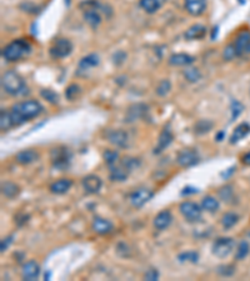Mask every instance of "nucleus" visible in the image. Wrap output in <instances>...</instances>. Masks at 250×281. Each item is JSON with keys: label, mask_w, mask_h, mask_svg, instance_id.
<instances>
[{"label": "nucleus", "mask_w": 250, "mask_h": 281, "mask_svg": "<svg viewBox=\"0 0 250 281\" xmlns=\"http://www.w3.org/2000/svg\"><path fill=\"white\" fill-rule=\"evenodd\" d=\"M198 193V189L192 186H187L184 187V190L182 191V195H190V194H196Z\"/></svg>", "instance_id": "47"}, {"label": "nucleus", "mask_w": 250, "mask_h": 281, "mask_svg": "<svg viewBox=\"0 0 250 281\" xmlns=\"http://www.w3.org/2000/svg\"><path fill=\"white\" fill-rule=\"evenodd\" d=\"M176 163L182 168H190L199 163V155L195 150L184 149L176 156Z\"/></svg>", "instance_id": "10"}, {"label": "nucleus", "mask_w": 250, "mask_h": 281, "mask_svg": "<svg viewBox=\"0 0 250 281\" xmlns=\"http://www.w3.org/2000/svg\"><path fill=\"white\" fill-rule=\"evenodd\" d=\"M31 52V45L30 43L25 40V39H17L9 43L5 48L3 49V58L9 63H14V61H19L20 59L25 58Z\"/></svg>", "instance_id": "3"}, {"label": "nucleus", "mask_w": 250, "mask_h": 281, "mask_svg": "<svg viewBox=\"0 0 250 281\" xmlns=\"http://www.w3.org/2000/svg\"><path fill=\"white\" fill-rule=\"evenodd\" d=\"M91 229L98 235H108L113 231L114 225L111 221L96 216V218H94L93 223H91Z\"/></svg>", "instance_id": "14"}, {"label": "nucleus", "mask_w": 250, "mask_h": 281, "mask_svg": "<svg viewBox=\"0 0 250 281\" xmlns=\"http://www.w3.org/2000/svg\"><path fill=\"white\" fill-rule=\"evenodd\" d=\"M120 163L123 164L130 173H132L133 170H137V169L140 166V160L133 156H125L123 160H120Z\"/></svg>", "instance_id": "33"}, {"label": "nucleus", "mask_w": 250, "mask_h": 281, "mask_svg": "<svg viewBox=\"0 0 250 281\" xmlns=\"http://www.w3.org/2000/svg\"><path fill=\"white\" fill-rule=\"evenodd\" d=\"M1 86L4 91L11 97H22L28 94V86L22 75L15 70H8L1 77Z\"/></svg>", "instance_id": "2"}, {"label": "nucleus", "mask_w": 250, "mask_h": 281, "mask_svg": "<svg viewBox=\"0 0 250 281\" xmlns=\"http://www.w3.org/2000/svg\"><path fill=\"white\" fill-rule=\"evenodd\" d=\"M148 113V106L144 104H135L132 105L127 111V122L133 123L137 122L138 119H141Z\"/></svg>", "instance_id": "21"}, {"label": "nucleus", "mask_w": 250, "mask_h": 281, "mask_svg": "<svg viewBox=\"0 0 250 281\" xmlns=\"http://www.w3.org/2000/svg\"><path fill=\"white\" fill-rule=\"evenodd\" d=\"M235 266L231 264H226V265H220V266L217 267V273L219 274L220 276L223 278H229V276H233L235 274Z\"/></svg>", "instance_id": "39"}, {"label": "nucleus", "mask_w": 250, "mask_h": 281, "mask_svg": "<svg viewBox=\"0 0 250 281\" xmlns=\"http://www.w3.org/2000/svg\"><path fill=\"white\" fill-rule=\"evenodd\" d=\"M184 5L192 17H200L206 10V0H184Z\"/></svg>", "instance_id": "15"}, {"label": "nucleus", "mask_w": 250, "mask_h": 281, "mask_svg": "<svg viewBox=\"0 0 250 281\" xmlns=\"http://www.w3.org/2000/svg\"><path fill=\"white\" fill-rule=\"evenodd\" d=\"M250 134V125L248 123H242L234 129L233 134L230 136V144H237L244 138H247Z\"/></svg>", "instance_id": "24"}, {"label": "nucleus", "mask_w": 250, "mask_h": 281, "mask_svg": "<svg viewBox=\"0 0 250 281\" xmlns=\"http://www.w3.org/2000/svg\"><path fill=\"white\" fill-rule=\"evenodd\" d=\"M244 110V106L240 104L239 102H231V120L237 119L239 116V114H242V111Z\"/></svg>", "instance_id": "43"}, {"label": "nucleus", "mask_w": 250, "mask_h": 281, "mask_svg": "<svg viewBox=\"0 0 250 281\" xmlns=\"http://www.w3.org/2000/svg\"><path fill=\"white\" fill-rule=\"evenodd\" d=\"M100 64V58L98 54L95 52H91V54H88L86 56L82 58V60L78 64V75H85V73L90 72L93 68H96V66Z\"/></svg>", "instance_id": "9"}, {"label": "nucleus", "mask_w": 250, "mask_h": 281, "mask_svg": "<svg viewBox=\"0 0 250 281\" xmlns=\"http://www.w3.org/2000/svg\"><path fill=\"white\" fill-rule=\"evenodd\" d=\"M239 221V215L235 214V212H226L224 214L223 218H222V225L225 230L231 229L233 226H235Z\"/></svg>", "instance_id": "29"}, {"label": "nucleus", "mask_w": 250, "mask_h": 281, "mask_svg": "<svg viewBox=\"0 0 250 281\" xmlns=\"http://www.w3.org/2000/svg\"><path fill=\"white\" fill-rule=\"evenodd\" d=\"M224 136H225V132L224 131H219L217 134V135H215V140L217 141H222L224 139Z\"/></svg>", "instance_id": "49"}, {"label": "nucleus", "mask_w": 250, "mask_h": 281, "mask_svg": "<svg viewBox=\"0 0 250 281\" xmlns=\"http://www.w3.org/2000/svg\"><path fill=\"white\" fill-rule=\"evenodd\" d=\"M250 44V30H242L237 35L235 40H234L233 45L235 48L238 56H242L247 54V49Z\"/></svg>", "instance_id": "13"}, {"label": "nucleus", "mask_w": 250, "mask_h": 281, "mask_svg": "<svg viewBox=\"0 0 250 281\" xmlns=\"http://www.w3.org/2000/svg\"><path fill=\"white\" fill-rule=\"evenodd\" d=\"M39 153L36 150L33 149H27V150H22L17 154L15 156V161H17L19 165H30V164L35 163L39 160Z\"/></svg>", "instance_id": "17"}, {"label": "nucleus", "mask_w": 250, "mask_h": 281, "mask_svg": "<svg viewBox=\"0 0 250 281\" xmlns=\"http://www.w3.org/2000/svg\"><path fill=\"white\" fill-rule=\"evenodd\" d=\"M73 51V43L66 38L56 39L49 49V54L53 59L59 60L69 56Z\"/></svg>", "instance_id": "4"}, {"label": "nucleus", "mask_w": 250, "mask_h": 281, "mask_svg": "<svg viewBox=\"0 0 250 281\" xmlns=\"http://www.w3.org/2000/svg\"><path fill=\"white\" fill-rule=\"evenodd\" d=\"M242 161H243V164H244V165H247V166H250V152H248L247 154H244V155H243V157H242Z\"/></svg>", "instance_id": "48"}, {"label": "nucleus", "mask_w": 250, "mask_h": 281, "mask_svg": "<svg viewBox=\"0 0 250 281\" xmlns=\"http://www.w3.org/2000/svg\"><path fill=\"white\" fill-rule=\"evenodd\" d=\"M43 105L36 100H27V102L14 104L10 109L11 118L15 127L35 119L43 113Z\"/></svg>", "instance_id": "1"}, {"label": "nucleus", "mask_w": 250, "mask_h": 281, "mask_svg": "<svg viewBox=\"0 0 250 281\" xmlns=\"http://www.w3.org/2000/svg\"><path fill=\"white\" fill-rule=\"evenodd\" d=\"M73 181L70 179H59L50 185V191L56 195H63L68 193V190L72 187Z\"/></svg>", "instance_id": "25"}, {"label": "nucleus", "mask_w": 250, "mask_h": 281, "mask_svg": "<svg viewBox=\"0 0 250 281\" xmlns=\"http://www.w3.org/2000/svg\"><path fill=\"white\" fill-rule=\"evenodd\" d=\"M154 196V193L149 189H145V187H140V189H138L135 190L134 193H132V195L129 196L130 204L133 205L134 207H141L151 200V198Z\"/></svg>", "instance_id": "8"}, {"label": "nucleus", "mask_w": 250, "mask_h": 281, "mask_svg": "<svg viewBox=\"0 0 250 281\" xmlns=\"http://www.w3.org/2000/svg\"><path fill=\"white\" fill-rule=\"evenodd\" d=\"M249 253H250L249 243H248V241H242V243L237 246V250H235V259H237L238 261H242V260H244L245 257L249 255Z\"/></svg>", "instance_id": "31"}, {"label": "nucleus", "mask_w": 250, "mask_h": 281, "mask_svg": "<svg viewBox=\"0 0 250 281\" xmlns=\"http://www.w3.org/2000/svg\"><path fill=\"white\" fill-rule=\"evenodd\" d=\"M170 90H171V83L168 79H164L158 84L155 93H157L159 97H167V95L170 93Z\"/></svg>", "instance_id": "35"}, {"label": "nucleus", "mask_w": 250, "mask_h": 281, "mask_svg": "<svg viewBox=\"0 0 250 281\" xmlns=\"http://www.w3.org/2000/svg\"><path fill=\"white\" fill-rule=\"evenodd\" d=\"M40 95L41 98H44V99L47 100L48 102H50V104L55 105L59 102L58 93H55V91L52 90V89H43V90L40 91Z\"/></svg>", "instance_id": "34"}, {"label": "nucleus", "mask_w": 250, "mask_h": 281, "mask_svg": "<svg viewBox=\"0 0 250 281\" xmlns=\"http://www.w3.org/2000/svg\"><path fill=\"white\" fill-rule=\"evenodd\" d=\"M173 132L169 128H164L163 131L160 132L159 139H158V145L157 148H154V154H160V153L164 152L171 143H173Z\"/></svg>", "instance_id": "18"}, {"label": "nucleus", "mask_w": 250, "mask_h": 281, "mask_svg": "<svg viewBox=\"0 0 250 281\" xmlns=\"http://www.w3.org/2000/svg\"><path fill=\"white\" fill-rule=\"evenodd\" d=\"M233 195H234V191H233V187H231L230 185H226V186L222 187V189L219 190L220 199L225 203L230 202L231 199H233Z\"/></svg>", "instance_id": "41"}, {"label": "nucleus", "mask_w": 250, "mask_h": 281, "mask_svg": "<svg viewBox=\"0 0 250 281\" xmlns=\"http://www.w3.org/2000/svg\"><path fill=\"white\" fill-rule=\"evenodd\" d=\"M178 259L180 262L190 261V262H193V264H195V262H198L199 255H198V253H195V251H185V253L179 254Z\"/></svg>", "instance_id": "38"}, {"label": "nucleus", "mask_w": 250, "mask_h": 281, "mask_svg": "<svg viewBox=\"0 0 250 281\" xmlns=\"http://www.w3.org/2000/svg\"><path fill=\"white\" fill-rule=\"evenodd\" d=\"M219 206H220L219 200L212 195L205 196V198H203V200H201V207L208 212L218 211V210H219Z\"/></svg>", "instance_id": "27"}, {"label": "nucleus", "mask_w": 250, "mask_h": 281, "mask_svg": "<svg viewBox=\"0 0 250 281\" xmlns=\"http://www.w3.org/2000/svg\"><path fill=\"white\" fill-rule=\"evenodd\" d=\"M173 221V214L169 210H163L154 218V226L158 230L168 229Z\"/></svg>", "instance_id": "20"}, {"label": "nucleus", "mask_w": 250, "mask_h": 281, "mask_svg": "<svg viewBox=\"0 0 250 281\" xmlns=\"http://www.w3.org/2000/svg\"><path fill=\"white\" fill-rule=\"evenodd\" d=\"M213 127H214V123L210 122V120H199L194 127V131L196 134H205V132H209L213 129Z\"/></svg>", "instance_id": "32"}, {"label": "nucleus", "mask_w": 250, "mask_h": 281, "mask_svg": "<svg viewBox=\"0 0 250 281\" xmlns=\"http://www.w3.org/2000/svg\"><path fill=\"white\" fill-rule=\"evenodd\" d=\"M206 26L201 24H195L190 26L187 31L184 33V38L187 40H200V39H204L206 35Z\"/></svg>", "instance_id": "22"}, {"label": "nucleus", "mask_w": 250, "mask_h": 281, "mask_svg": "<svg viewBox=\"0 0 250 281\" xmlns=\"http://www.w3.org/2000/svg\"><path fill=\"white\" fill-rule=\"evenodd\" d=\"M234 249H235V240L231 237H219L213 243L212 253L217 257L224 259L233 253Z\"/></svg>", "instance_id": "5"}, {"label": "nucleus", "mask_w": 250, "mask_h": 281, "mask_svg": "<svg viewBox=\"0 0 250 281\" xmlns=\"http://www.w3.org/2000/svg\"><path fill=\"white\" fill-rule=\"evenodd\" d=\"M13 239H14V235H9L8 237L1 240V243H0V251H1V253H4V251H5L6 249L10 246V244L13 243Z\"/></svg>", "instance_id": "46"}, {"label": "nucleus", "mask_w": 250, "mask_h": 281, "mask_svg": "<svg viewBox=\"0 0 250 281\" xmlns=\"http://www.w3.org/2000/svg\"><path fill=\"white\" fill-rule=\"evenodd\" d=\"M195 61V58L189 54H184V52H179V54H173L169 58V64L173 66H188Z\"/></svg>", "instance_id": "23"}, {"label": "nucleus", "mask_w": 250, "mask_h": 281, "mask_svg": "<svg viewBox=\"0 0 250 281\" xmlns=\"http://www.w3.org/2000/svg\"><path fill=\"white\" fill-rule=\"evenodd\" d=\"M107 138L110 144H113L116 148H128L129 146V135L124 130H111L107 134Z\"/></svg>", "instance_id": "11"}, {"label": "nucleus", "mask_w": 250, "mask_h": 281, "mask_svg": "<svg viewBox=\"0 0 250 281\" xmlns=\"http://www.w3.org/2000/svg\"><path fill=\"white\" fill-rule=\"evenodd\" d=\"M39 275H40V266H39V264L36 261L30 260V261H28L27 264L23 265L22 276L24 280H36V279L39 278Z\"/></svg>", "instance_id": "16"}, {"label": "nucleus", "mask_w": 250, "mask_h": 281, "mask_svg": "<svg viewBox=\"0 0 250 281\" xmlns=\"http://www.w3.org/2000/svg\"><path fill=\"white\" fill-rule=\"evenodd\" d=\"M80 93H82V89H80V86L78 85V84H70L65 90V97L66 99L73 102V100H75L79 97Z\"/></svg>", "instance_id": "37"}, {"label": "nucleus", "mask_w": 250, "mask_h": 281, "mask_svg": "<svg viewBox=\"0 0 250 281\" xmlns=\"http://www.w3.org/2000/svg\"><path fill=\"white\" fill-rule=\"evenodd\" d=\"M237 51H235V48H234L233 43L231 44H229L228 47L224 48V51H223V58L225 59L226 61H230L233 60L234 58H237Z\"/></svg>", "instance_id": "42"}, {"label": "nucleus", "mask_w": 250, "mask_h": 281, "mask_svg": "<svg viewBox=\"0 0 250 281\" xmlns=\"http://www.w3.org/2000/svg\"><path fill=\"white\" fill-rule=\"evenodd\" d=\"M1 193L5 198L8 199H13L15 196H18V194L20 193V189L17 184L10 181H5L1 184Z\"/></svg>", "instance_id": "28"}, {"label": "nucleus", "mask_w": 250, "mask_h": 281, "mask_svg": "<svg viewBox=\"0 0 250 281\" xmlns=\"http://www.w3.org/2000/svg\"><path fill=\"white\" fill-rule=\"evenodd\" d=\"M247 54H250V44H249V47H248V49H247Z\"/></svg>", "instance_id": "50"}, {"label": "nucleus", "mask_w": 250, "mask_h": 281, "mask_svg": "<svg viewBox=\"0 0 250 281\" xmlns=\"http://www.w3.org/2000/svg\"><path fill=\"white\" fill-rule=\"evenodd\" d=\"M109 169H110L109 173L110 180H113V181H118V182L125 181L130 174V171L128 170V169L121 163H116L115 165L109 166Z\"/></svg>", "instance_id": "19"}, {"label": "nucleus", "mask_w": 250, "mask_h": 281, "mask_svg": "<svg viewBox=\"0 0 250 281\" xmlns=\"http://www.w3.org/2000/svg\"><path fill=\"white\" fill-rule=\"evenodd\" d=\"M144 279L148 281H157L159 279V273H158L157 269H149L144 275Z\"/></svg>", "instance_id": "45"}, {"label": "nucleus", "mask_w": 250, "mask_h": 281, "mask_svg": "<svg viewBox=\"0 0 250 281\" xmlns=\"http://www.w3.org/2000/svg\"><path fill=\"white\" fill-rule=\"evenodd\" d=\"M82 185L83 187H84V190L88 194H96L99 193V190L102 189L103 181L98 175L89 174V175L83 178Z\"/></svg>", "instance_id": "12"}, {"label": "nucleus", "mask_w": 250, "mask_h": 281, "mask_svg": "<svg viewBox=\"0 0 250 281\" xmlns=\"http://www.w3.org/2000/svg\"><path fill=\"white\" fill-rule=\"evenodd\" d=\"M116 253L120 255V256L123 257H128L130 255V251H129V248H128V245L125 243H119L118 246H116Z\"/></svg>", "instance_id": "44"}, {"label": "nucleus", "mask_w": 250, "mask_h": 281, "mask_svg": "<svg viewBox=\"0 0 250 281\" xmlns=\"http://www.w3.org/2000/svg\"><path fill=\"white\" fill-rule=\"evenodd\" d=\"M201 209H203V207H200L198 204L193 202H184L179 206L180 214H182L189 223H196V221L200 220L201 215H203V210Z\"/></svg>", "instance_id": "7"}, {"label": "nucleus", "mask_w": 250, "mask_h": 281, "mask_svg": "<svg viewBox=\"0 0 250 281\" xmlns=\"http://www.w3.org/2000/svg\"><path fill=\"white\" fill-rule=\"evenodd\" d=\"M184 77L189 83H196V81L200 80L201 73L196 68H188L184 72Z\"/></svg>", "instance_id": "36"}, {"label": "nucleus", "mask_w": 250, "mask_h": 281, "mask_svg": "<svg viewBox=\"0 0 250 281\" xmlns=\"http://www.w3.org/2000/svg\"><path fill=\"white\" fill-rule=\"evenodd\" d=\"M11 127H14V122L13 118H11L10 111H6L5 109H1L0 111V128L3 131H6V130L10 129Z\"/></svg>", "instance_id": "30"}, {"label": "nucleus", "mask_w": 250, "mask_h": 281, "mask_svg": "<svg viewBox=\"0 0 250 281\" xmlns=\"http://www.w3.org/2000/svg\"><path fill=\"white\" fill-rule=\"evenodd\" d=\"M104 160L105 163L108 164V166H113L118 163L119 160V153L115 152V150H105L104 153Z\"/></svg>", "instance_id": "40"}, {"label": "nucleus", "mask_w": 250, "mask_h": 281, "mask_svg": "<svg viewBox=\"0 0 250 281\" xmlns=\"http://www.w3.org/2000/svg\"><path fill=\"white\" fill-rule=\"evenodd\" d=\"M50 159H52V164L54 168L60 169V170H65L69 166L70 159H72V154L69 152V149L61 146V148H54L50 152Z\"/></svg>", "instance_id": "6"}, {"label": "nucleus", "mask_w": 250, "mask_h": 281, "mask_svg": "<svg viewBox=\"0 0 250 281\" xmlns=\"http://www.w3.org/2000/svg\"><path fill=\"white\" fill-rule=\"evenodd\" d=\"M139 5L148 14H155L163 6L159 0H139Z\"/></svg>", "instance_id": "26"}]
</instances>
